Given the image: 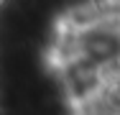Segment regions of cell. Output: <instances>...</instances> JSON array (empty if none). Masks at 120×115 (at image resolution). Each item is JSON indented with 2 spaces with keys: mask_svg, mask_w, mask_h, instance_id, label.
<instances>
[{
  "mask_svg": "<svg viewBox=\"0 0 120 115\" xmlns=\"http://www.w3.org/2000/svg\"><path fill=\"white\" fill-rule=\"evenodd\" d=\"M79 49L90 67L107 64L112 59H120V36L112 31H87L79 41Z\"/></svg>",
  "mask_w": 120,
  "mask_h": 115,
  "instance_id": "cell-1",
  "label": "cell"
}]
</instances>
